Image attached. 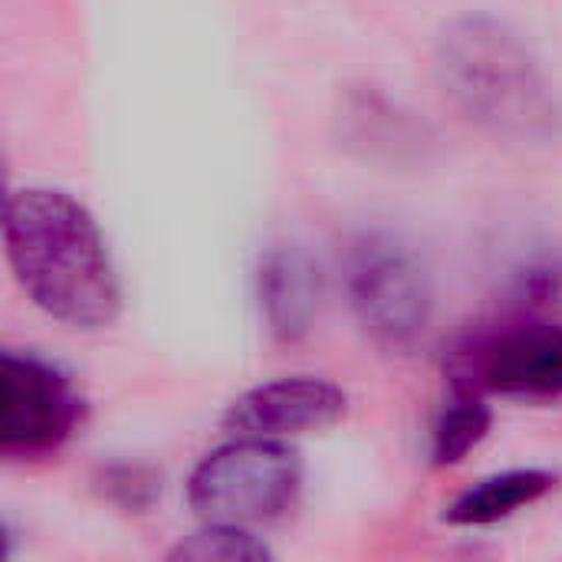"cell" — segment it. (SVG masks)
I'll return each mask as SVG.
<instances>
[{
  "instance_id": "cell-1",
  "label": "cell",
  "mask_w": 562,
  "mask_h": 562,
  "mask_svg": "<svg viewBox=\"0 0 562 562\" xmlns=\"http://www.w3.org/2000/svg\"><path fill=\"white\" fill-rule=\"evenodd\" d=\"M3 247L36 310L76 333L122 316V280L92 211L59 188H13L3 198Z\"/></svg>"
},
{
  "instance_id": "cell-2",
  "label": "cell",
  "mask_w": 562,
  "mask_h": 562,
  "mask_svg": "<svg viewBox=\"0 0 562 562\" xmlns=\"http://www.w3.org/2000/svg\"><path fill=\"white\" fill-rule=\"evenodd\" d=\"M438 72L451 102L510 145L560 138L562 105L530 46L494 16H464L438 43Z\"/></svg>"
},
{
  "instance_id": "cell-3",
  "label": "cell",
  "mask_w": 562,
  "mask_h": 562,
  "mask_svg": "<svg viewBox=\"0 0 562 562\" xmlns=\"http://www.w3.org/2000/svg\"><path fill=\"white\" fill-rule=\"evenodd\" d=\"M303 494V458L273 438L214 448L188 481V504L204 524L260 527L286 517Z\"/></svg>"
},
{
  "instance_id": "cell-4",
  "label": "cell",
  "mask_w": 562,
  "mask_h": 562,
  "mask_svg": "<svg viewBox=\"0 0 562 562\" xmlns=\"http://www.w3.org/2000/svg\"><path fill=\"white\" fill-rule=\"evenodd\" d=\"M342 283L362 329L392 352L415 349L435 316V290L418 254L392 234H362L349 244Z\"/></svg>"
},
{
  "instance_id": "cell-5",
  "label": "cell",
  "mask_w": 562,
  "mask_h": 562,
  "mask_svg": "<svg viewBox=\"0 0 562 562\" xmlns=\"http://www.w3.org/2000/svg\"><path fill=\"white\" fill-rule=\"evenodd\" d=\"M448 375L454 392L481 398H562V326L524 319L477 333L451 352Z\"/></svg>"
},
{
  "instance_id": "cell-6",
  "label": "cell",
  "mask_w": 562,
  "mask_h": 562,
  "mask_svg": "<svg viewBox=\"0 0 562 562\" xmlns=\"http://www.w3.org/2000/svg\"><path fill=\"white\" fill-rule=\"evenodd\" d=\"M82 422V398L72 379L40 359L3 352L0 359V458L33 464L59 454Z\"/></svg>"
},
{
  "instance_id": "cell-7",
  "label": "cell",
  "mask_w": 562,
  "mask_h": 562,
  "mask_svg": "<svg viewBox=\"0 0 562 562\" xmlns=\"http://www.w3.org/2000/svg\"><path fill=\"white\" fill-rule=\"evenodd\" d=\"M349 412V395L316 375H286L237 395L224 412V431L234 438H293L333 428Z\"/></svg>"
},
{
  "instance_id": "cell-8",
  "label": "cell",
  "mask_w": 562,
  "mask_h": 562,
  "mask_svg": "<svg viewBox=\"0 0 562 562\" xmlns=\"http://www.w3.org/2000/svg\"><path fill=\"white\" fill-rule=\"evenodd\" d=\"M260 316L277 342H300L319 313V277L300 250L273 247L257 267Z\"/></svg>"
},
{
  "instance_id": "cell-9",
  "label": "cell",
  "mask_w": 562,
  "mask_h": 562,
  "mask_svg": "<svg viewBox=\"0 0 562 562\" xmlns=\"http://www.w3.org/2000/svg\"><path fill=\"white\" fill-rule=\"evenodd\" d=\"M557 474L543 468H517L477 481L464 491L445 514L451 527H494L533 504H540L557 487Z\"/></svg>"
},
{
  "instance_id": "cell-10",
  "label": "cell",
  "mask_w": 562,
  "mask_h": 562,
  "mask_svg": "<svg viewBox=\"0 0 562 562\" xmlns=\"http://www.w3.org/2000/svg\"><path fill=\"white\" fill-rule=\"evenodd\" d=\"M494 428V412L487 398L471 392H454V402L441 412L431 431V464L435 468H458L471 451L484 445Z\"/></svg>"
},
{
  "instance_id": "cell-11",
  "label": "cell",
  "mask_w": 562,
  "mask_h": 562,
  "mask_svg": "<svg viewBox=\"0 0 562 562\" xmlns=\"http://www.w3.org/2000/svg\"><path fill=\"white\" fill-rule=\"evenodd\" d=\"M168 560L175 562H257L270 560V547L257 540L247 527L204 524L198 533L181 540Z\"/></svg>"
},
{
  "instance_id": "cell-12",
  "label": "cell",
  "mask_w": 562,
  "mask_h": 562,
  "mask_svg": "<svg viewBox=\"0 0 562 562\" xmlns=\"http://www.w3.org/2000/svg\"><path fill=\"white\" fill-rule=\"evenodd\" d=\"M99 487L122 510L142 514V510H148L158 501L161 477L151 468H142V464H112V468H105L99 474Z\"/></svg>"
}]
</instances>
